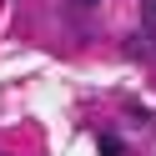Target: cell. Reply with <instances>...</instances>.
<instances>
[{"label": "cell", "mask_w": 156, "mask_h": 156, "mask_svg": "<svg viewBox=\"0 0 156 156\" xmlns=\"http://www.w3.org/2000/svg\"><path fill=\"white\" fill-rule=\"evenodd\" d=\"M126 55H151V35H141V41L131 35V41H126Z\"/></svg>", "instance_id": "1"}, {"label": "cell", "mask_w": 156, "mask_h": 156, "mask_svg": "<svg viewBox=\"0 0 156 156\" xmlns=\"http://www.w3.org/2000/svg\"><path fill=\"white\" fill-rule=\"evenodd\" d=\"M126 146H121V136H101V156H121Z\"/></svg>", "instance_id": "2"}, {"label": "cell", "mask_w": 156, "mask_h": 156, "mask_svg": "<svg viewBox=\"0 0 156 156\" xmlns=\"http://www.w3.org/2000/svg\"><path fill=\"white\" fill-rule=\"evenodd\" d=\"M141 20H146V30L156 35V0H141Z\"/></svg>", "instance_id": "3"}, {"label": "cell", "mask_w": 156, "mask_h": 156, "mask_svg": "<svg viewBox=\"0 0 156 156\" xmlns=\"http://www.w3.org/2000/svg\"><path fill=\"white\" fill-rule=\"evenodd\" d=\"M76 10H96V5H101V0H71Z\"/></svg>", "instance_id": "4"}]
</instances>
